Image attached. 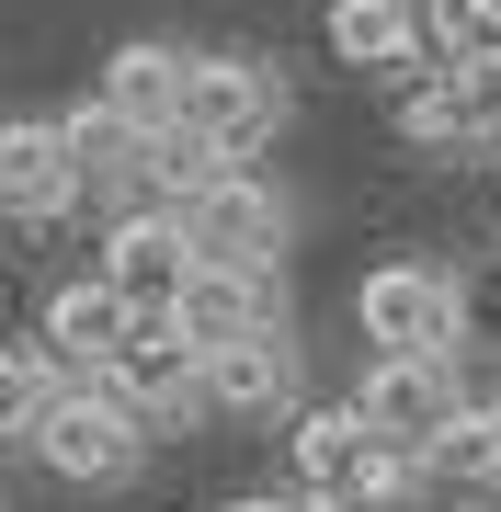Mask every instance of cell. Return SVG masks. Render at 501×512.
Returning <instances> with one entry per match:
<instances>
[{
	"instance_id": "cell-1",
	"label": "cell",
	"mask_w": 501,
	"mask_h": 512,
	"mask_svg": "<svg viewBox=\"0 0 501 512\" xmlns=\"http://www.w3.org/2000/svg\"><path fill=\"white\" fill-rule=\"evenodd\" d=\"M353 319H365L376 353H467V296H456V262H376L365 285H353Z\"/></svg>"
},
{
	"instance_id": "cell-2",
	"label": "cell",
	"mask_w": 501,
	"mask_h": 512,
	"mask_svg": "<svg viewBox=\"0 0 501 512\" xmlns=\"http://www.w3.org/2000/svg\"><path fill=\"white\" fill-rule=\"evenodd\" d=\"M35 456L69 478V490H114V478H137V456H149V421L114 399L103 376H69L57 410L35 421Z\"/></svg>"
},
{
	"instance_id": "cell-3",
	"label": "cell",
	"mask_w": 501,
	"mask_h": 512,
	"mask_svg": "<svg viewBox=\"0 0 501 512\" xmlns=\"http://www.w3.org/2000/svg\"><path fill=\"white\" fill-rule=\"evenodd\" d=\"M194 239V262H217V274H274L285 262V239H297V205H285L262 171H217L194 205H171Z\"/></svg>"
},
{
	"instance_id": "cell-4",
	"label": "cell",
	"mask_w": 501,
	"mask_h": 512,
	"mask_svg": "<svg viewBox=\"0 0 501 512\" xmlns=\"http://www.w3.org/2000/svg\"><path fill=\"white\" fill-rule=\"evenodd\" d=\"M194 148H217L228 171H251V148L285 126V80L262 57H194L183 69V114H171Z\"/></svg>"
},
{
	"instance_id": "cell-5",
	"label": "cell",
	"mask_w": 501,
	"mask_h": 512,
	"mask_svg": "<svg viewBox=\"0 0 501 512\" xmlns=\"http://www.w3.org/2000/svg\"><path fill=\"white\" fill-rule=\"evenodd\" d=\"M467 410V376H456V353H376L365 387H353V421H365L376 444H399V456H422L433 433Z\"/></svg>"
},
{
	"instance_id": "cell-6",
	"label": "cell",
	"mask_w": 501,
	"mask_h": 512,
	"mask_svg": "<svg viewBox=\"0 0 501 512\" xmlns=\"http://www.w3.org/2000/svg\"><path fill=\"white\" fill-rule=\"evenodd\" d=\"M103 285L126 296L137 319H171V296L194 285V239H183V217H171V205H126V217H114V239H103Z\"/></svg>"
},
{
	"instance_id": "cell-7",
	"label": "cell",
	"mask_w": 501,
	"mask_h": 512,
	"mask_svg": "<svg viewBox=\"0 0 501 512\" xmlns=\"http://www.w3.org/2000/svg\"><path fill=\"white\" fill-rule=\"evenodd\" d=\"M103 387H114V399H126V410H137V421L160 433V421L205 410V399H194V387H205V353H194V342H183L171 319H137V330H126V353L103 365Z\"/></svg>"
},
{
	"instance_id": "cell-8",
	"label": "cell",
	"mask_w": 501,
	"mask_h": 512,
	"mask_svg": "<svg viewBox=\"0 0 501 512\" xmlns=\"http://www.w3.org/2000/svg\"><path fill=\"white\" fill-rule=\"evenodd\" d=\"M126 330H137V308H126L103 274H80V285H57V296H46V330H35V342H46V365H57V376H103L114 353H126Z\"/></svg>"
},
{
	"instance_id": "cell-9",
	"label": "cell",
	"mask_w": 501,
	"mask_h": 512,
	"mask_svg": "<svg viewBox=\"0 0 501 512\" xmlns=\"http://www.w3.org/2000/svg\"><path fill=\"white\" fill-rule=\"evenodd\" d=\"M171 330H183L194 353H228V342H262L274 319V274H217V262H194V285L171 296Z\"/></svg>"
},
{
	"instance_id": "cell-10",
	"label": "cell",
	"mask_w": 501,
	"mask_h": 512,
	"mask_svg": "<svg viewBox=\"0 0 501 512\" xmlns=\"http://www.w3.org/2000/svg\"><path fill=\"white\" fill-rule=\"evenodd\" d=\"M194 399L228 410V421H274V410H297V342H285V330H262V342L205 353V387H194Z\"/></svg>"
},
{
	"instance_id": "cell-11",
	"label": "cell",
	"mask_w": 501,
	"mask_h": 512,
	"mask_svg": "<svg viewBox=\"0 0 501 512\" xmlns=\"http://www.w3.org/2000/svg\"><path fill=\"white\" fill-rule=\"evenodd\" d=\"M80 205V171H69V137L57 126H35V114H23V126H0V217H69Z\"/></svg>"
},
{
	"instance_id": "cell-12",
	"label": "cell",
	"mask_w": 501,
	"mask_h": 512,
	"mask_svg": "<svg viewBox=\"0 0 501 512\" xmlns=\"http://www.w3.org/2000/svg\"><path fill=\"white\" fill-rule=\"evenodd\" d=\"M183 69H194V57H183V46H160V35H149V46H114V69H103V103L126 114L137 137H160L171 114H183Z\"/></svg>"
},
{
	"instance_id": "cell-13",
	"label": "cell",
	"mask_w": 501,
	"mask_h": 512,
	"mask_svg": "<svg viewBox=\"0 0 501 512\" xmlns=\"http://www.w3.org/2000/svg\"><path fill=\"white\" fill-rule=\"evenodd\" d=\"M285 444H297V490H308V501H342L376 433L353 421V399H331V410H297V433H285Z\"/></svg>"
},
{
	"instance_id": "cell-14",
	"label": "cell",
	"mask_w": 501,
	"mask_h": 512,
	"mask_svg": "<svg viewBox=\"0 0 501 512\" xmlns=\"http://www.w3.org/2000/svg\"><path fill=\"white\" fill-rule=\"evenodd\" d=\"M331 57L342 69H410L422 57V12L410 0H331Z\"/></svg>"
},
{
	"instance_id": "cell-15",
	"label": "cell",
	"mask_w": 501,
	"mask_h": 512,
	"mask_svg": "<svg viewBox=\"0 0 501 512\" xmlns=\"http://www.w3.org/2000/svg\"><path fill=\"white\" fill-rule=\"evenodd\" d=\"M57 137H69V171H80V194H92V183H137V160H149V137H137L126 114L103 103V92L80 103V114H57Z\"/></svg>"
},
{
	"instance_id": "cell-16",
	"label": "cell",
	"mask_w": 501,
	"mask_h": 512,
	"mask_svg": "<svg viewBox=\"0 0 501 512\" xmlns=\"http://www.w3.org/2000/svg\"><path fill=\"white\" fill-rule=\"evenodd\" d=\"M57 387L69 376L46 365V342H0V444H35V421L57 410Z\"/></svg>"
},
{
	"instance_id": "cell-17",
	"label": "cell",
	"mask_w": 501,
	"mask_h": 512,
	"mask_svg": "<svg viewBox=\"0 0 501 512\" xmlns=\"http://www.w3.org/2000/svg\"><path fill=\"white\" fill-rule=\"evenodd\" d=\"M422 478H467V490H501V456H490V410L467 399L445 433L422 444Z\"/></svg>"
},
{
	"instance_id": "cell-18",
	"label": "cell",
	"mask_w": 501,
	"mask_h": 512,
	"mask_svg": "<svg viewBox=\"0 0 501 512\" xmlns=\"http://www.w3.org/2000/svg\"><path fill=\"white\" fill-rule=\"evenodd\" d=\"M399 137H410V148H456V137H467L456 69H422V80H410V92H399Z\"/></svg>"
},
{
	"instance_id": "cell-19",
	"label": "cell",
	"mask_w": 501,
	"mask_h": 512,
	"mask_svg": "<svg viewBox=\"0 0 501 512\" xmlns=\"http://www.w3.org/2000/svg\"><path fill=\"white\" fill-rule=\"evenodd\" d=\"M456 296H467V342L501 330V262H490V274H456Z\"/></svg>"
},
{
	"instance_id": "cell-20",
	"label": "cell",
	"mask_w": 501,
	"mask_h": 512,
	"mask_svg": "<svg viewBox=\"0 0 501 512\" xmlns=\"http://www.w3.org/2000/svg\"><path fill=\"white\" fill-rule=\"evenodd\" d=\"M422 23H433V35H445V46L467 57V0H422Z\"/></svg>"
},
{
	"instance_id": "cell-21",
	"label": "cell",
	"mask_w": 501,
	"mask_h": 512,
	"mask_svg": "<svg viewBox=\"0 0 501 512\" xmlns=\"http://www.w3.org/2000/svg\"><path fill=\"white\" fill-rule=\"evenodd\" d=\"M467 46H501V0H467Z\"/></svg>"
},
{
	"instance_id": "cell-22",
	"label": "cell",
	"mask_w": 501,
	"mask_h": 512,
	"mask_svg": "<svg viewBox=\"0 0 501 512\" xmlns=\"http://www.w3.org/2000/svg\"><path fill=\"white\" fill-rule=\"evenodd\" d=\"M228 512H308V501H285V490H251V501H228Z\"/></svg>"
},
{
	"instance_id": "cell-23",
	"label": "cell",
	"mask_w": 501,
	"mask_h": 512,
	"mask_svg": "<svg viewBox=\"0 0 501 512\" xmlns=\"http://www.w3.org/2000/svg\"><path fill=\"white\" fill-rule=\"evenodd\" d=\"M490 456H501V399H490Z\"/></svg>"
},
{
	"instance_id": "cell-24",
	"label": "cell",
	"mask_w": 501,
	"mask_h": 512,
	"mask_svg": "<svg viewBox=\"0 0 501 512\" xmlns=\"http://www.w3.org/2000/svg\"><path fill=\"white\" fill-rule=\"evenodd\" d=\"M490 171H501V148H490Z\"/></svg>"
}]
</instances>
